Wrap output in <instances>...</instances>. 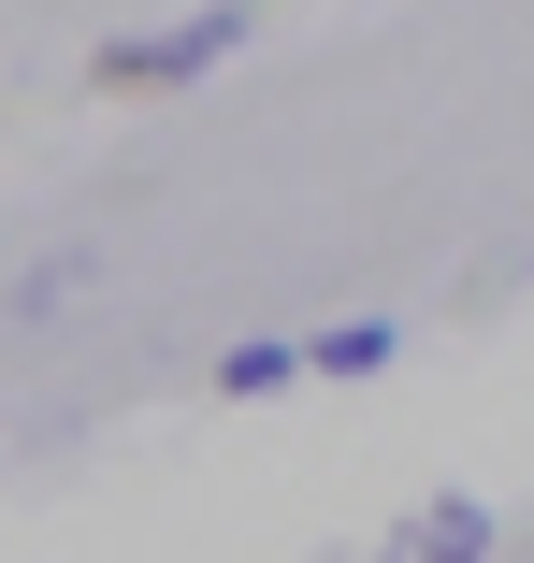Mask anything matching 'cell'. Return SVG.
<instances>
[{
  "instance_id": "obj_3",
  "label": "cell",
  "mask_w": 534,
  "mask_h": 563,
  "mask_svg": "<svg viewBox=\"0 0 534 563\" xmlns=\"http://www.w3.org/2000/svg\"><path fill=\"white\" fill-rule=\"evenodd\" d=\"M390 362V318H347V332H303V376H376Z\"/></svg>"
},
{
  "instance_id": "obj_4",
  "label": "cell",
  "mask_w": 534,
  "mask_h": 563,
  "mask_svg": "<svg viewBox=\"0 0 534 563\" xmlns=\"http://www.w3.org/2000/svg\"><path fill=\"white\" fill-rule=\"evenodd\" d=\"M289 376H303V347H232V376H218V390H232V405H260V390H289Z\"/></svg>"
},
{
  "instance_id": "obj_1",
  "label": "cell",
  "mask_w": 534,
  "mask_h": 563,
  "mask_svg": "<svg viewBox=\"0 0 534 563\" xmlns=\"http://www.w3.org/2000/svg\"><path fill=\"white\" fill-rule=\"evenodd\" d=\"M232 44H246V15H232V0H202V15L145 30V44H101V101H116V87H188V73H218Z\"/></svg>"
},
{
  "instance_id": "obj_2",
  "label": "cell",
  "mask_w": 534,
  "mask_h": 563,
  "mask_svg": "<svg viewBox=\"0 0 534 563\" xmlns=\"http://www.w3.org/2000/svg\"><path fill=\"white\" fill-rule=\"evenodd\" d=\"M477 549H491V506H463V492H434L419 520H390V549H376V563H477Z\"/></svg>"
}]
</instances>
